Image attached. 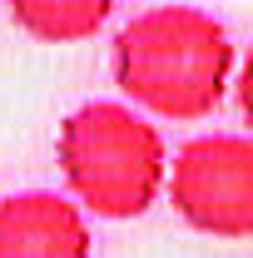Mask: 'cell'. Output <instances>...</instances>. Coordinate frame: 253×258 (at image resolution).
Returning <instances> with one entry per match:
<instances>
[{"mask_svg": "<svg viewBox=\"0 0 253 258\" xmlns=\"http://www.w3.org/2000/svg\"><path fill=\"white\" fill-rule=\"evenodd\" d=\"M233 35L204 5H149L109 45L119 95L159 119L194 124L219 114L233 85Z\"/></svg>", "mask_w": 253, "mask_h": 258, "instance_id": "obj_1", "label": "cell"}, {"mask_svg": "<svg viewBox=\"0 0 253 258\" xmlns=\"http://www.w3.org/2000/svg\"><path fill=\"white\" fill-rule=\"evenodd\" d=\"M164 164L169 149L134 104L90 99L60 124V174L99 219H139L164 189Z\"/></svg>", "mask_w": 253, "mask_h": 258, "instance_id": "obj_2", "label": "cell"}, {"mask_svg": "<svg viewBox=\"0 0 253 258\" xmlns=\"http://www.w3.org/2000/svg\"><path fill=\"white\" fill-rule=\"evenodd\" d=\"M164 189L189 228L223 243L253 238V139L238 129L194 134L164 164Z\"/></svg>", "mask_w": 253, "mask_h": 258, "instance_id": "obj_3", "label": "cell"}, {"mask_svg": "<svg viewBox=\"0 0 253 258\" xmlns=\"http://www.w3.org/2000/svg\"><path fill=\"white\" fill-rule=\"evenodd\" d=\"M95 238L65 194L25 189L0 199V258H90Z\"/></svg>", "mask_w": 253, "mask_h": 258, "instance_id": "obj_4", "label": "cell"}, {"mask_svg": "<svg viewBox=\"0 0 253 258\" xmlns=\"http://www.w3.org/2000/svg\"><path fill=\"white\" fill-rule=\"evenodd\" d=\"M5 10L40 45H80L109 25L114 0H5Z\"/></svg>", "mask_w": 253, "mask_h": 258, "instance_id": "obj_5", "label": "cell"}]
</instances>
